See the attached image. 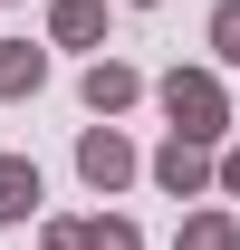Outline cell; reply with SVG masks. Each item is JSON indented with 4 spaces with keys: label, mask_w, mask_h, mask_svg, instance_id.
<instances>
[{
    "label": "cell",
    "mask_w": 240,
    "mask_h": 250,
    "mask_svg": "<svg viewBox=\"0 0 240 250\" xmlns=\"http://www.w3.org/2000/svg\"><path fill=\"white\" fill-rule=\"evenodd\" d=\"M221 48H231V58H240V10H231V20H221Z\"/></svg>",
    "instance_id": "2"
},
{
    "label": "cell",
    "mask_w": 240,
    "mask_h": 250,
    "mask_svg": "<svg viewBox=\"0 0 240 250\" xmlns=\"http://www.w3.org/2000/svg\"><path fill=\"white\" fill-rule=\"evenodd\" d=\"M29 202H39V183L20 173V164H0V212H29Z\"/></svg>",
    "instance_id": "1"
}]
</instances>
